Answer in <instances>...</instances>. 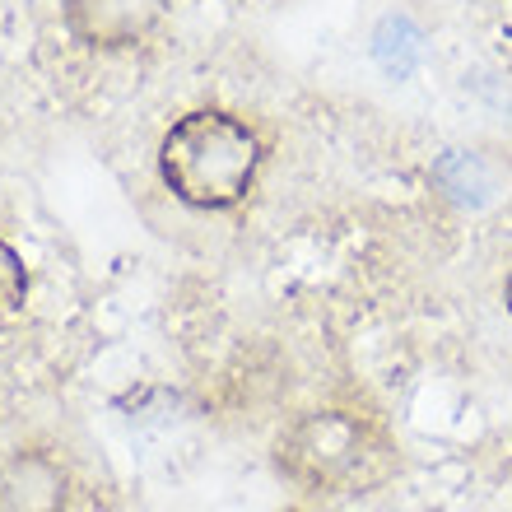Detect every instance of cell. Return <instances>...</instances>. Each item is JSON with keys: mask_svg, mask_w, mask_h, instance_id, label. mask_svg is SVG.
Masks as SVG:
<instances>
[{"mask_svg": "<svg viewBox=\"0 0 512 512\" xmlns=\"http://www.w3.org/2000/svg\"><path fill=\"white\" fill-rule=\"evenodd\" d=\"M261 168V140L247 122L219 108L177 117L159 140V177L191 210H233Z\"/></svg>", "mask_w": 512, "mask_h": 512, "instance_id": "cell-1", "label": "cell"}, {"mask_svg": "<svg viewBox=\"0 0 512 512\" xmlns=\"http://www.w3.org/2000/svg\"><path fill=\"white\" fill-rule=\"evenodd\" d=\"M280 471L303 489L350 494L378 485L391 466V447L364 415L354 410H312L280 433L275 443Z\"/></svg>", "mask_w": 512, "mask_h": 512, "instance_id": "cell-2", "label": "cell"}, {"mask_svg": "<svg viewBox=\"0 0 512 512\" xmlns=\"http://www.w3.org/2000/svg\"><path fill=\"white\" fill-rule=\"evenodd\" d=\"M70 38L94 47V52H122L145 42L168 14V0H66Z\"/></svg>", "mask_w": 512, "mask_h": 512, "instance_id": "cell-3", "label": "cell"}, {"mask_svg": "<svg viewBox=\"0 0 512 512\" xmlns=\"http://www.w3.org/2000/svg\"><path fill=\"white\" fill-rule=\"evenodd\" d=\"M66 499L70 475L52 452L19 447L0 461V512H66Z\"/></svg>", "mask_w": 512, "mask_h": 512, "instance_id": "cell-4", "label": "cell"}, {"mask_svg": "<svg viewBox=\"0 0 512 512\" xmlns=\"http://www.w3.org/2000/svg\"><path fill=\"white\" fill-rule=\"evenodd\" d=\"M24 303H28V266H24V256L14 252L10 243H0V317H14Z\"/></svg>", "mask_w": 512, "mask_h": 512, "instance_id": "cell-5", "label": "cell"}, {"mask_svg": "<svg viewBox=\"0 0 512 512\" xmlns=\"http://www.w3.org/2000/svg\"><path fill=\"white\" fill-rule=\"evenodd\" d=\"M503 303H508V312H512V275H508V284H503Z\"/></svg>", "mask_w": 512, "mask_h": 512, "instance_id": "cell-6", "label": "cell"}]
</instances>
